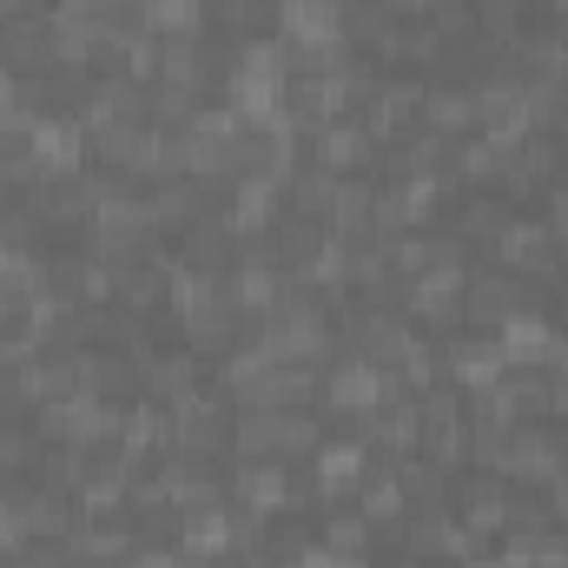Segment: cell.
<instances>
[{
  "label": "cell",
  "mask_w": 568,
  "mask_h": 568,
  "mask_svg": "<svg viewBox=\"0 0 568 568\" xmlns=\"http://www.w3.org/2000/svg\"><path fill=\"white\" fill-rule=\"evenodd\" d=\"M311 456H317L311 483H317V496L337 509V496H351V489L364 483V443H317Z\"/></svg>",
  "instance_id": "cell-13"
},
{
  "label": "cell",
  "mask_w": 568,
  "mask_h": 568,
  "mask_svg": "<svg viewBox=\"0 0 568 568\" xmlns=\"http://www.w3.org/2000/svg\"><path fill=\"white\" fill-rule=\"evenodd\" d=\"M496 165H503V145L483 140V133H469V140L449 145V172L469 179V185H496Z\"/></svg>",
  "instance_id": "cell-24"
},
{
  "label": "cell",
  "mask_w": 568,
  "mask_h": 568,
  "mask_svg": "<svg viewBox=\"0 0 568 568\" xmlns=\"http://www.w3.org/2000/svg\"><path fill=\"white\" fill-rule=\"evenodd\" d=\"M463 291H469V272L456 258H436L429 272L404 278V304L417 317H463Z\"/></svg>",
  "instance_id": "cell-6"
},
{
  "label": "cell",
  "mask_w": 568,
  "mask_h": 568,
  "mask_svg": "<svg viewBox=\"0 0 568 568\" xmlns=\"http://www.w3.org/2000/svg\"><path fill=\"white\" fill-rule=\"evenodd\" d=\"M20 463H33V443H27L20 429H0V483H7Z\"/></svg>",
  "instance_id": "cell-30"
},
{
  "label": "cell",
  "mask_w": 568,
  "mask_h": 568,
  "mask_svg": "<svg viewBox=\"0 0 568 568\" xmlns=\"http://www.w3.org/2000/svg\"><path fill=\"white\" fill-rule=\"evenodd\" d=\"M456 568H503V562H496V556H483V549H476V556H463V562H456Z\"/></svg>",
  "instance_id": "cell-35"
},
{
  "label": "cell",
  "mask_w": 568,
  "mask_h": 568,
  "mask_svg": "<svg viewBox=\"0 0 568 568\" xmlns=\"http://www.w3.org/2000/svg\"><path fill=\"white\" fill-rule=\"evenodd\" d=\"M324 436H317V417L311 410H278V456H311Z\"/></svg>",
  "instance_id": "cell-28"
},
{
  "label": "cell",
  "mask_w": 568,
  "mask_h": 568,
  "mask_svg": "<svg viewBox=\"0 0 568 568\" xmlns=\"http://www.w3.org/2000/svg\"><path fill=\"white\" fill-rule=\"evenodd\" d=\"M496 265L503 272H523V278H549L556 272V239L542 219H503L496 232Z\"/></svg>",
  "instance_id": "cell-4"
},
{
  "label": "cell",
  "mask_w": 568,
  "mask_h": 568,
  "mask_svg": "<svg viewBox=\"0 0 568 568\" xmlns=\"http://www.w3.org/2000/svg\"><path fill=\"white\" fill-rule=\"evenodd\" d=\"M542 225H549L556 245H568V192L562 185H549V219H542Z\"/></svg>",
  "instance_id": "cell-32"
},
{
  "label": "cell",
  "mask_w": 568,
  "mask_h": 568,
  "mask_svg": "<svg viewBox=\"0 0 568 568\" xmlns=\"http://www.w3.org/2000/svg\"><path fill=\"white\" fill-rule=\"evenodd\" d=\"M140 27H152L159 40H199L205 0H140Z\"/></svg>",
  "instance_id": "cell-20"
},
{
  "label": "cell",
  "mask_w": 568,
  "mask_h": 568,
  "mask_svg": "<svg viewBox=\"0 0 568 568\" xmlns=\"http://www.w3.org/2000/svg\"><path fill=\"white\" fill-rule=\"evenodd\" d=\"M424 113V80H390L364 100V133L371 140H404Z\"/></svg>",
  "instance_id": "cell-7"
},
{
  "label": "cell",
  "mask_w": 568,
  "mask_h": 568,
  "mask_svg": "<svg viewBox=\"0 0 568 568\" xmlns=\"http://www.w3.org/2000/svg\"><path fill=\"white\" fill-rule=\"evenodd\" d=\"M126 568H179V549H133Z\"/></svg>",
  "instance_id": "cell-33"
},
{
  "label": "cell",
  "mask_w": 568,
  "mask_h": 568,
  "mask_svg": "<svg viewBox=\"0 0 568 568\" xmlns=\"http://www.w3.org/2000/svg\"><path fill=\"white\" fill-rule=\"evenodd\" d=\"M357 509L371 516V523H404L410 516V496H404V483H397V469H384V476H364L357 483Z\"/></svg>",
  "instance_id": "cell-23"
},
{
  "label": "cell",
  "mask_w": 568,
  "mask_h": 568,
  "mask_svg": "<svg viewBox=\"0 0 568 568\" xmlns=\"http://www.w3.org/2000/svg\"><path fill=\"white\" fill-rule=\"evenodd\" d=\"M232 503H245V509H258V516H278V509L304 503V496L291 489L284 456H245V463H239V476H232Z\"/></svg>",
  "instance_id": "cell-5"
},
{
  "label": "cell",
  "mask_w": 568,
  "mask_h": 568,
  "mask_svg": "<svg viewBox=\"0 0 568 568\" xmlns=\"http://www.w3.org/2000/svg\"><path fill=\"white\" fill-rule=\"evenodd\" d=\"M371 529H377V523H371L364 509H331V516H324V549H331V556H364V549H371Z\"/></svg>",
  "instance_id": "cell-26"
},
{
  "label": "cell",
  "mask_w": 568,
  "mask_h": 568,
  "mask_svg": "<svg viewBox=\"0 0 568 568\" xmlns=\"http://www.w3.org/2000/svg\"><path fill=\"white\" fill-rule=\"evenodd\" d=\"M549 344H556V324L536 317V311H509V317L496 324V351H503L509 371H536V364H549Z\"/></svg>",
  "instance_id": "cell-9"
},
{
  "label": "cell",
  "mask_w": 568,
  "mask_h": 568,
  "mask_svg": "<svg viewBox=\"0 0 568 568\" xmlns=\"http://www.w3.org/2000/svg\"><path fill=\"white\" fill-rule=\"evenodd\" d=\"M562 47H568V13H562Z\"/></svg>",
  "instance_id": "cell-36"
},
{
  "label": "cell",
  "mask_w": 568,
  "mask_h": 568,
  "mask_svg": "<svg viewBox=\"0 0 568 568\" xmlns=\"http://www.w3.org/2000/svg\"><path fill=\"white\" fill-rule=\"evenodd\" d=\"M152 80H165V87H179V93H199V87H205L199 40H159V73H152Z\"/></svg>",
  "instance_id": "cell-21"
},
{
  "label": "cell",
  "mask_w": 568,
  "mask_h": 568,
  "mask_svg": "<svg viewBox=\"0 0 568 568\" xmlns=\"http://www.w3.org/2000/svg\"><path fill=\"white\" fill-rule=\"evenodd\" d=\"M509 311H516V278H509V272L469 278V291H463V317H469V324H503Z\"/></svg>",
  "instance_id": "cell-18"
},
{
  "label": "cell",
  "mask_w": 568,
  "mask_h": 568,
  "mask_svg": "<svg viewBox=\"0 0 568 568\" xmlns=\"http://www.w3.org/2000/svg\"><path fill=\"white\" fill-rule=\"evenodd\" d=\"M145 384H152V397H159V404H172V397H185V390H199V357H192V351H172V357H152V364H145Z\"/></svg>",
  "instance_id": "cell-22"
},
{
  "label": "cell",
  "mask_w": 568,
  "mask_h": 568,
  "mask_svg": "<svg viewBox=\"0 0 568 568\" xmlns=\"http://www.w3.org/2000/svg\"><path fill=\"white\" fill-rule=\"evenodd\" d=\"M232 225L225 219H212V212H199L192 225H185V245H179V258L192 265V272H219V265H232Z\"/></svg>",
  "instance_id": "cell-16"
},
{
  "label": "cell",
  "mask_w": 568,
  "mask_h": 568,
  "mask_svg": "<svg viewBox=\"0 0 568 568\" xmlns=\"http://www.w3.org/2000/svg\"><path fill=\"white\" fill-rule=\"evenodd\" d=\"M424 20L443 33V40H469V27H476V7H463V0H436Z\"/></svg>",
  "instance_id": "cell-29"
},
{
  "label": "cell",
  "mask_w": 568,
  "mask_h": 568,
  "mask_svg": "<svg viewBox=\"0 0 568 568\" xmlns=\"http://www.w3.org/2000/svg\"><path fill=\"white\" fill-rule=\"evenodd\" d=\"M371 443H384L397 463L424 449V410H417V397H410V390H404V397H390V404L377 410V424H371Z\"/></svg>",
  "instance_id": "cell-14"
},
{
  "label": "cell",
  "mask_w": 568,
  "mask_h": 568,
  "mask_svg": "<svg viewBox=\"0 0 568 568\" xmlns=\"http://www.w3.org/2000/svg\"><path fill=\"white\" fill-rule=\"evenodd\" d=\"M562 463V436L542 424H516L509 429V456H503V476L516 483H549V469Z\"/></svg>",
  "instance_id": "cell-10"
},
{
  "label": "cell",
  "mask_w": 568,
  "mask_h": 568,
  "mask_svg": "<svg viewBox=\"0 0 568 568\" xmlns=\"http://www.w3.org/2000/svg\"><path fill=\"white\" fill-rule=\"evenodd\" d=\"M284 47L297 53H337L344 47V0H278Z\"/></svg>",
  "instance_id": "cell-3"
},
{
  "label": "cell",
  "mask_w": 568,
  "mask_h": 568,
  "mask_svg": "<svg viewBox=\"0 0 568 568\" xmlns=\"http://www.w3.org/2000/svg\"><path fill=\"white\" fill-rule=\"evenodd\" d=\"M549 377H568V331H556V344H549V364H542Z\"/></svg>",
  "instance_id": "cell-34"
},
{
  "label": "cell",
  "mask_w": 568,
  "mask_h": 568,
  "mask_svg": "<svg viewBox=\"0 0 568 568\" xmlns=\"http://www.w3.org/2000/svg\"><path fill=\"white\" fill-rule=\"evenodd\" d=\"M390 397H404V384H397L384 364H371L364 351H357V357H344V364L324 377V404H331L337 417H377Z\"/></svg>",
  "instance_id": "cell-1"
},
{
  "label": "cell",
  "mask_w": 568,
  "mask_h": 568,
  "mask_svg": "<svg viewBox=\"0 0 568 568\" xmlns=\"http://www.w3.org/2000/svg\"><path fill=\"white\" fill-rule=\"evenodd\" d=\"M562 192H568V172H562Z\"/></svg>",
  "instance_id": "cell-37"
},
{
  "label": "cell",
  "mask_w": 568,
  "mask_h": 568,
  "mask_svg": "<svg viewBox=\"0 0 568 568\" xmlns=\"http://www.w3.org/2000/svg\"><path fill=\"white\" fill-rule=\"evenodd\" d=\"M443 371H449V377H456L463 390H483V384L509 377V364H503L496 337H456V344L443 351Z\"/></svg>",
  "instance_id": "cell-12"
},
{
  "label": "cell",
  "mask_w": 568,
  "mask_h": 568,
  "mask_svg": "<svg viewBox=\"0 0 568 568\" xmlns=\"http://www.w3.org/2000/svg\"><path fill=\"white\" fill-rule=\"evenodd\" d=\"M284 192H291V205H297L304 219H324V212H331V192H337V172H324V165H297Z\"/></svg>",
  "instance_id": "cell-25"
},
{
  "label": "cell",
  "mask_w": 568,
  "mask_h": 568,
  "mask_svg": "<svg viewBox=\"0 0 568 568\" xmlns=\"http://www.w3.org/2000/svg\"><path fill=\"white\" fill-rule=\"evenodd\" d=\"M417 126H429L436 140H469L476 133V100H469V87H424V113H417Z\"/></svg>",
  "instance_id": "cell-11"
},
{
  "label": "cell",
  "mask_w": 568,
  "mask_h": 568,
  "mask_svg": "<svg viewBox=\"0 0 568 568\" xmlns=\"http://www.w3.org/2000/svg\"><path fill=\"white\" fill-rule=\"evenodd\" d=\"M145 205H152V225H159V232H185V225L199 219V185H192V179H152Z\"/></svg>",
  "instance_id": "cell-17"
},
{
  "label": "cell",
  "mask_w": 568,
  "mask_h": 568,
  "mask_svg": "<svg viewBox=\"0 0 568 568\" xmlns=\"http://www.w3.org/2000/svg\"><path fill=\"white\" fill-rule=\"evenodd\" d=\"M278 364H317L324 351H331V324H324V304L311 297V304H278V317L265 324V337H258Z\"/></svg>",
  "instance_id": "cell-2"
},
{
  "label": "cell",
  "mask_w": 568,
  "mask_h": 568,
  "mask_svg": "<svg viewBox=\"0 0 568 568\" xmlns=\"http://www.w3.org/2000/svg\"><path fill=\"white\" fill-rule=\"evenodd\" d=\"M463 417H469V429H516V417H523V397H516V384H509V377H496V384L469 390Z\"/></svg>",
  "instance_id": "cell-19"
},
{
  "label": "cell",
  "mask_w": 568,
  "mask_h": 568,
  "mask_svg": "<svg viewBox=\"0 0 568 568\" xmlns=\"http://www.w3.org/2000/svg\"><path fill=\"white\" fill-rule=\"evenodd\" d=\"M542 489H549V516H562V523H568V449H562V463L549 469V483H542Z\"/></svg>",
  "instance_id": "cell-31"
},
{
  "label": "cell",
  "mask_w": 568,
  "mask_h": 568,
  "mask_svg": "<svg viewBox=\"0 0 568 568\" xmlns=\"http://www.w3.org/2000/svg\"><path fill=\"white\" fill-rule=\"evenodd\" d=\"M429 265H436V232H397V239H390V272H397V278H417V272H429Z\"/></svg>",
  "instance_id": "cell-27"
},
{
  "label": "cell",
  "mask_w": 568,
  "mask_h": 568,
  "mask_svg": "<svg viewBox=\"0 0 568 568\" xmlns=\"http://www.w3.org/2000/svg\"><path fill=\"white\" fill-rule=\"evenodd\" d=\"M456 523H463L476 542L503 536V529H509V489H503V483H469L463 503H456Z\"/></svg>",
  "instance_id": "cell-15"
},
{
  "label": "cell",
  "mask_w": 568,
  "mask_h": 568,
  "mask_svg": "<svg viewBox=\"0 0 568 568\" xmlns=\"http://www.w3.org/2000/svg\"><path fill=\"white\" fill-rule=\"evenodd\" d=\"M371 133H364V120H331V126H317L311 133V165H324V172H337V179H357L364 172V159H371Z\"/></svg>",
  "instance_id": "cell-8"
}]
</instances>
